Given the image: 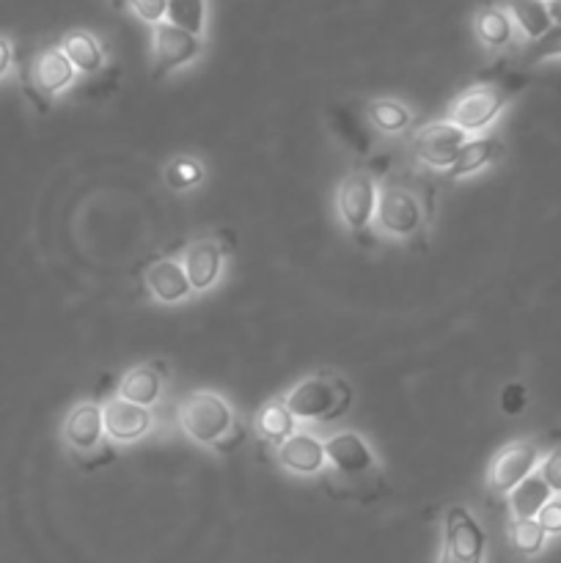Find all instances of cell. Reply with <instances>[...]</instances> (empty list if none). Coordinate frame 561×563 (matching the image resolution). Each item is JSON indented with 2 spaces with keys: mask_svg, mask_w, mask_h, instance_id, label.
I'll use <instances>...</instances> for the list:
<instances>
[{
  "mask_svg": "<svg viewBox=\"0 0 561 563\" xmlns=\"http://www.w3.org/2000/svg\"><path fill=\"white\" fill-rule=\"evenodd\" d=\"M284 405L300 421H336L350 407V388L341 379L317 374L297 383L286 394Z\"/></svg>",
  "mask_w": 561,
  "mask_h": 563,
  "instance_id": "1",
  "label": "cell"
},
{
  "mask_svg": "<svg viewBox=\"0 0 561 563\" xmlns=\"http://www.w3.org/2000/svg\"><path fill=\"white\" fill-rule=\"evenodd\" d=\"M544 537L548 533L542 531L537 520H515L512 522V544L517 548V553L522 555H537L542 550Z\"/></svg>",
  "mask_w": 561,
  "mask_h": 563,
  "instance_id": "26",
  "label": "cell"
},
{
  "mask_svg": "<svg viewBox=\"0 0 561 563\" xmlns=\"http://www.w3.org/2000/svg\"><path fill=\"white\" fill-rule=\"evenodd\" d=\"M550 58H561V25H553L548 33L534 38L526 49L528 64H542Z\"/></svg>",
  "mask_w": 561,
  "mask_h": 563,
  "instance_id": "28",
  "label": "cell"
},
{
  "mask_svg": "<svg viewBox=\"0 0 561 563\" xmlns=\"http://www.w3.org/2000/svg\"><path fill=\"white\" fill-rule=\"evenodd\" d=\"M102 423L105 434L116 443H135V440L146 438L148 429H152V412L148 407L130 405L124 399H110L102 410Z\"/></svg>",
  "mask_w": 561,
  "mask_h": 563,
  "instance_id": "12",
  "label": "cell"
},
{
  "mask_svg": "<svg viewBox=\"0 0 561 563\" xmlns=\"http://www.w3.org/2000/svg\"><path fill=\"white\" fill-rule=\"evenodd\" d=\"M377 223L391 236H413L424 223L416 192L402 185H385L377 192Z\"/></svg>",
  "mask_w": 561,
  "mask_h": 563,
  "instance_id": "5",
  "label": "cell"
},
{
  "mask_svg": "<svg viewBox=\"0 0 561 563\" xmlns=\"http://www.w3.org/2000/svg\"><path fill=\"white\" fill-rule=\"evenodd\" d=\"M11 64H14V47L6 36H0V80L11 71Z\"/></svg>",
  "mask_w": 561,
  "mask_h": 563,
  "instance_id": "34",
  "label": "cell"
},
{
  "mask_svg": "<svg viewBox=\"0 0 561 563\" xmlns=\"http://www.w3.org/2000/svg\"><path fill=\"white\" fill-rule=\"evenodd\" d=\"M336 209H339V218L346 229H366L369 220L374 218V209H377V185H374L372 174L355 170L346 179H341L339 190H336Z\"/></svg>",
  "mask_w": 561,
  "mask_h": 563,
  "instance_id": "7",
  "label": "cell"
},
{
  "mask_svg": "<svg viewBox=\"0 0 561 563\" xmlns=\"http://www.w3.org/2000/svg\"><path fill=\"white\" fill-rule=\"evenodd\" d=\"M61 53L69 58V64L75 66V71H82V75H91V71L102 69L105 53L99 47L97 38L88 31H69L64 38H61Z\"/></svg>",
  "mask_w": 561,
  "mask_h": 563,
  "instance_id": "18",
  "label": "cell"
},
{
  "mask_svg": "<svg viewBox=\"0 0 561 563\" xmlns=\"http://www.w3.org/2000/svg\"><path fill=\"white\" fill-rule=\"evenodd\" d=\"M198 53H201L198 36L170 25V22L154 25V71L157 75H168V71L190 64Z\"/></svg>",
  "mask_w": 561,
  "mask_h": 563,
  "instance_id": "11",
  "label": "cell"
},
{
  "mask_svg": "<svg viewBox=\"0 0 561 563\" xmlns=\"http://www.w3.org/2000/svg\"><path fill=\"white\" fill-rule=\"evenodd\" d=\"M72 80H75V66L61 53V47H42L22 69L28 97L42 110H47L53 99L72 86Z\"/></svg>",
  "mask_w": 561,
  "mask_h": 563,
  "instance_id": "4",
  "label": "cell"
},
{
  "mask_svg": "<svg viewBox=\"0 0 561 563\" xmlns=\"http://www.w3.org/2000/svg\"><path fill=\"white\" fill-rule=\"evenodd\" d=\"M484 531L465 506H454L446 515V544L440 563H482L484 559Z\"/></svg>",
  "mask_w": 561,
  "mask_h": 563,
  "instance_id": "6",
  "label": "cell"
},
{
  "mask_svg": "<svg viewBox=\"0 0 561 563\" xmlns=\"http://www.w3.org/2000/svg\"><path fill=\"white\" fill-rule=\"evenodd\" d=\"M324 462L339 473L344 482H361L372 476L377 460L374 451L369 449L366 440L355 432H339L324 443Z\"/></svg>",
  "mask_w": 561,
  "mask_h": 563,
  "instance_id": "8",
  "label": "cell"
},
{
  "mask_svg": "<svg viewBox=\"0 0 561 563\" xmlns=\"http://www.w3.org/2000/svg\"><path fill=\"white\" fill-rule=\"evenodd\" d=\"M165 3H168V0H113V5H119V9H127V5H130L141 20L152 22V25L163 22Z\"/></svg>",
  "mask_w": 561,
  "mask_h": 563,
  "instance_id": "29",
  "label": "cell"
},
{
  "mask_svg": "<svg viewBox=\"0 0 561 563\" xmlns=\"http://www.w3.org/2000/svg\"><path fill=\"white\" fill-rule=\"evenodd\" d=\"M537 522L542 526L544 533H553V537H559L561 533V500L550 498L548 504H544V509L537 515Z\"/></svg>",
  "mask_w": 561,
  "mask_h": 563,
  "instance_id": "31",
  "label": "cell"
},
{
  "mask_svg": "<svg viewBox=\"0 0 561 563\" xmlns=\"http://www.w3.org/2000/svg\"><path fill=\"white\" fill-rule=\"evenodd\" d=\"M256 429L262 438L273 440V443L280 445L286 438L295 434V416L286 410L284 401H270V405H264L262 410H258Z\"/></svg>",
  "mask_w": 561,
  "mask_h": 563,
  "instance_id": "22",
  "label": "cell"
},
{
  "mask_svg": "<svg viewBox=\"0 0 561 563\" xmlns=\"http://www.w3.org/2000/svg\"><path fill=\"white\" fill-rule=\"evenodd\" d=\"M176 418H179L182 432L201 445H215L234 427L231 407L226 405L223 396L212 394V390H196L187 396L179 405Z\"/></svg>",
  "mask_w": 561,
  "mask_h": 563,
  "instance_id": "2",
  "label": "cell"
},
{
  "mask_svg": "<svg viewBox=\"0 0 561 563\" xmlns=\"http://www.w3.org/2000/svg\"><path fill=\"white\" fill-rule=\"evenodd\" d=\"M501 152H504V143H501L495 135L479 137V141H468L465 146L460 148V154H457V159H454V165L449 168V174L454 176V179L473 174V170L484 168V165L493 163L495 157H501Z\"/></svg>",
  "mask_w": 561,
  "mask_h": 563,
  "instance_id": "20",
  "label": "cell"
},
{
  "mask_svg": "<svg viewBox=\"0 0 561 563\" xmlns=\"http://www.w3.org/2000/svg\"><path fill=\"white\" fill-rule=\"evenodd\" d=\"M165 16H168L170 25L198 36V33L204 31L207 9H204V0H168V3H165Z\"/></svg>",
  "mask_w": 561,
  "mask_h": 563,
  "instance_id": "25",
  "label": "cell"
},
{
  "mask_svg": "<svg viewBox=\"0 0 561 563\" xmlns=\"http://www.w3.org/2000/svg\"><path fill=\"white\" fill-rule=\"evenodd\" d=\"M476 33L487 47L501 49L512 42V20L501 9H484L476 16Z\"/></svg>",
  "mask_w": 561,
  "mask_h": 563,
  "instance_id": "24",
  "label": "cell"
},
{
  "mask_svg": "<svg viewBox=\"0 0 561 563\" xmlns=\"http://www.w3.org/2000/svg\"><path fill=\"white\" fill-rule=\"evenodd\" d=\"M369 121H372L380 132H391V135H396V132L410 126L413 115L410 110H407L402 102H396V99H377V102L369 104Z\"/></svg>",
  "mask_w": 561,
  "mask_h": 563,
  "instance_id": "23",
  "label": "cell"
},
{
  "mask_svg": "<svg viewBox=\"0 0 561 563\" xmlns=\"http://www.w3.org/2000/svg\"><path fill=\"white\" fill-rule=\"evenodd\" d=\"M506 3H509V11L512 16H515L517 25H520V31L526 33L531 42L553 27L544 0H506Z\"/></svg>",
  "mask_w": 561,
  "mask_h": 563,
  "instance_id": "21",
  "label": "cell"
},
{
  "mask_svg": "<svg viewBox=\"0 0 561 563\" xmlns=\"http://www.w3.org/2000/svg\"><path fill=\"white\" fill-rule=\"evenodd\" d=\"M539 476H542V482L548 484L550 493L561 495V445L544 456L542 467H539Z\"/></svg>",
  "mask_w": 561,
  "mask_h": 563,
  "instance_id": "30",
  "label": "cell"
},
{
  "mask_svg": "<svg viewBox=\"0 0 561 563\" xmlns=\"http://www.w3.org/2000/svg\"><path fill=\"white\" fill-rule=\"evenodd\" d=\"M105 434V423H102V410L97 405H77L72 407L69 416L64 421V440L69 449L80 451H94L99 445Z\"/></svg>",
  "mask_w": 561,
  "mask_h": 563,
  "instance_id": "15",
  "label": "cell"
},
{
  "mask_svg": "<svg viewBox=\"0 0 561 563\" xmlns=\"http://www.w3.org/2000/svg\"><path fill=\"white\" fill-rule=\"evenodd\" d=\"M539 465V449L534 443H509L495 454L490 465V487L495 493H512L520 482H526Z\"/></svg>",
  "mask_w": 561,
  "mask_h": 563,
  "instance_id": "10",
  "label": "cell"
},
{
  "mask_svg": "<svg viewBox=\"0 0 561 563\" xmlns=\"http://www.w3.org/2000/svg\"><path fill=\"white\" fill-rule=\"evenodd\" d=\"M182 267H185L193 291H207L218 284L220 269H223V251L215 240H198L187 245Z\"/></svg>",
  "mask_w": 561,
  "mask_h": 563,
  "instance_id": "13",
  "label": "cell"
},
{
  "mask_svg": "<svg viewBox=\"0 0 561 563\" xmlns=\"http://www.w3.org/2000/svg\"><path fill=\"white\" fill-rule=\"evenodd\" d=\"M517 88L520 86L515 82H482V86L468 88L449 104V121L465 132L484 130L515 97Z\"/></svg>",
  "mask_w": 561,
  "mask_h": 563,
  "instance_id": "3",
  "label": "cell"
},
{
  "mask_svg": "<svg viewBox=\"0 0 561 563\" xmlns=\"http://www.w3.org/2000/svg\"><path fill=\"white\" fill-rule=\"evenodd\" d=\"M468 143V132L454 126L451 121H438L427 124L416 137H413V152L429 168H451L460 154V148Z\"/></svg>",
  "mask_w": 561,
  "mask_h": 563,
  "instance_id": "9",
  "label": "cell"
},
{
  "mask_svg": "<svg viewBox=\"0 0 561 563\" xmlns=\"http://www.w3.org/2000/svg\"><path fill=\"white\" fill-rule=\"evenodd\" d=\"M242 440H245V429H242V427H231L229 432H226L223 438H220L218 443H215V449L223 451V454H231V451H234V445H240Z\"/></svg>",
  "mask_w": 561,
  "mask_h": 563,
  "instance_id": "33",
  "label": "cell"
},
{
  "mask_svg": "<svg viewBox=\"0 0 561 563\" xmlns=\"http://www.w3.org/2000/svg\"><path fill=\"white\" fill-rule=\"evenodd\" d=\"M146 286L154 295V300L165 302V306H174V302L185 300L193 291L185 267H182V262H174V258H160V262H154L146 269Z\"/></svg>",
  "mask_w": 561,
  "mask_h": 563,
  "instance_id": "16",
  "label": "cell"
},
{
  "mask_svg": "<svg viewBox=\"0 0 561 563\" xmlns=\"http://www.w3.org/2000/svg\"><path fill=\"white\" fill-rule=\"evenodd\" d=\"M160 390H163L160 372H154V366H135L121 377L119 399L138 407H152L160 399Z\"/></svg>",
  "mask_w": 561,
  "mask_h": 563,
  "instance_id": "17",
  "label": "cell"
},
{
  "mask_svg": "<svg viewBox=\"0 0 561 563\" xmlns=\"http://www.w3.org/2000/svg\"><path fill=\"white\" fill-rule=\"evenodd\" d=\"M278 462L286 471L314 476L324 467V443H319L314 434L295 432L278 445Z\"/></svg>",
  "mask_w": 561,
  "mask_h": 563,
  "instance_id": "14",
  "label": "cell"
},
{
  "mask_svg": "<svg viewBox=\"0 0 561 563\" xmlns=\"http://www.w3.org/2000/svg\"><path fill=\"white\" fill-rule=\"evenodd\" d=\"M204 179V168L201 163H196V159H174V163L165 168V185L170 187V190H190V187H196L198 181Z\"/></svg>",
  "mask_w": 561,
  "mask_h": 563,
  "instance_id": "27",
  "label": "cell"
},
{
  "mask_svg": "<svg viewBox=\"0 0 561 563\" xmlns=\"http://www.w3.org/2000/svg\"><path fill=\"white\" fill-rule=\"evenodd\" d=\"M522 407H526V388L522 385H506L504 394H501V410L506 416H515Z\"/></svg>",
  "mask_w": 561,
  "mask_h": 563,
  "instance_id": "32",
  "label": "cell"
},
{
  "mask_svg": "<svg viewBox=\"0 0 561 563\" xmlns=\"http://www.w3.org/2000/svg\"><path fill=\"white\" fill-rule=\"evenodd\" d=\"M548 14H550V22L561 25V0H548Z\"/></svg>",
  "mask_w": 561,
  "mask_h": 563,
  "instance_id": "35",
  "label": "cell"
},
{
  "mask_svg": "<svg viewBox=\"0 0 561 563\" xmlns=\"http://www.w3.org/2000/svg\"><path fill=\"white\" fill-rule=\"evenodd\" d=\"M553 498L548 484L542 482L539 473H531L526 482L517 484L509 493V509L515 515V520H537L539 511L544 509V504Z\"/></svg>",
  "mask_w": 561,
  "mask_h": 563,
  "instance_id": "19",
  "label": "cell"
}]
</instances>
